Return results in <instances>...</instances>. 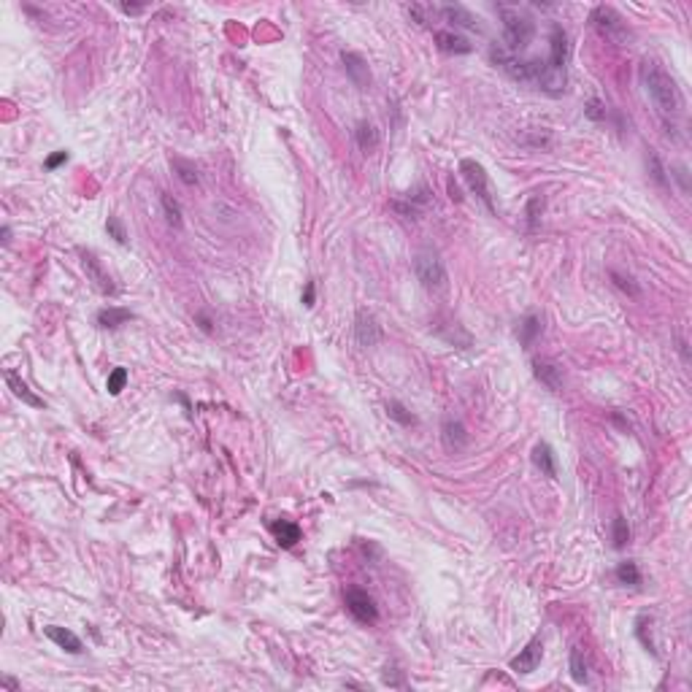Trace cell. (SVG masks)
Returning a JSON list of instances; mask_svg holds the SVG:
<instances>
[{"instance_id":"cell-41","label":"cell","mask_w":692,"mask_h":692,"mask_svg":"<svg viewBox=\"0 0 692 692\" xmlns=\"http://www.w3.org/2000/svg\"><path fill=\"white\" fill-rule=\"evenodd\" d=\"M119 8H122V11H125V14H141V11H143V8H146V6H130V3H122V6H119Z\"/></svg>"},{"instance_id":"cell-10","label":"cell","mask_w":692,"mask_h":692,"mask_svg":"<svg viewBox=\"0 0 692 692\" xmlns=\"http://www.w3.org/2000/svg\"><path fill=\"white\" fill-rule=\"evenodd\" d=\"M355 338H357V344L365 346V349L379 346V344H382V338H384L379 319H376L371 311H365V308L357 311V319H355Z\"/></svg>"},{"instance_id":"cell-35","label":"cell","mask_w":692,"mask_h":692,"mask_svg":"<svg viewBox=\"0 0 692 692\" xmlns=\"http://www.w3.org/2000/svg\"><path fill=\"white\" fill-rule=\"evenodd\" d=\"M636 636L641 638V644H644V646H646V649H649L652 655H657V649H655V641H652V633L646 636V616H641V619L636 622Z\"/></svg>"},{"instance_id":"cell-36","label":"cell","mask_w":692,"mask_h":692,"mask_svg":"<svg viewBox=\"0 0 692 692\" xmlns=\"http://www.w3.org/2000/svg\"><path fill=\"white\" fill-rule=\"evenodd\" d=\"M611 278H614V284L622 290V292H628V295H633L636 298L638 295V287L633 284V278H625V276H619L616 271H611Z\"/></svg>"},{"instance_id":"cell-37","label":"cell","mask_w":692,"mask_h":692,"mask_svg":"<svg viewBox=\"0 0 692 692\" xmlns=\"http://www.w3.org/2000/svg\"><path fill=\"white\" fill-rule=\"evenodd\" d=\"M68 157H71L68 152H55V154H49V157H46L44 168H46V170H57V168L62 166V163H68Z\"/></svg>"},{"instance_id":"cell-4","label":"cell","mask_w":692,"mask_h":692,"mask_svg":"<svg viewBox=\"0 0 692 692\" xmlns=\"http://www.w3.org/2000/svg\"><path fill=\"white\" fill-rule=\"evenodd\" d=\"M490 60L493 65L500 68L503 73H508L514 82H535L544 73V62L541 60H520L517 55H511L506 46H490Z\"/></svg>"},{"instance_id":"cell-21","label":"cell","mask_w":692,"mask_h":692,"mask_svg":"<svg viewBox=\"0 0 692 692\" xmlns=\"http://www.w3.org/2000/svg\"><path fill=\"white\" fill-rule=\"evenodd\" d=\"M133 319V311L127 308H116V305H109V308H100L98 311V325L106 328V330H114L119 325H127Z\"/></svg>"},{"instance_id":"cell-5","label":"cell","mask_w":692,"mask_h":692,"mask_svg":"<svg viewBox=\"0 0 692 692\" xmlns=\"http://www.w3.org/2000/svg\"><path fill=\"white\" fill-rule=\"evenodd\" d=\"M460 173H463V181L468 184L471 195H476V197L484 203V209H487L490 214H498L495 193H493V181H490V173L484 170V166L476 163V160H471V157H465V160L460 163Z\"/></svg>"},{"instance_id":"cell-39","label":"cell","mask_w":692,"mask_h":692,"mask_svg":"<svg viewBox=\"0 0 692 692\" xmlns=\"http://www.w3.org/2000/svg\"><path fill=\"white\" fill-rule=\"evenodd\" d=\"M314 295H317V284H314V281H305L303 295H301V301H303L305 308H311V305H314Z\"/></svg>"},{"instance_id":"cell-38","label":"cell","mask_w":692,"mask_h":692,"mask_svg":"<svg viewBox=\"0 0 692 692\" xmlns=\"http://www.w3.org/2000/svg\"><path fill=\"white\" fill-rule=\"evenodd\" d=\"M384 684L389 687H403V671H384Z\"/></svg>"},{"instance_id":"cell-22","label":"cell","mask_w":692,"mask_h":692,"mask_svg":"<svg viewBox=\"0 0 692 692\" xmlns=\"http://www.w3.org/2000/svg\"><path fill=\"white\" fill-rule=\"evenodd\" d=\"M541 330H544V319H541V317H535V314H527L525 319L520 322V330H517V335H520V344H522V346H530V344L541 335Z\"/></svg>"},{"instance_id":"cell-40","label":"cell","mask_w":692,"mask_h":692,"mask_svg":"<svg viewBox=\"0 0 692 692\" xmlns=\"http://www.w3.org/2000/svg\"><path fill=\"white\" fill-rule=\"evenodd\" d=\"M673 170H676V173H673V176H676V179H679V184H682V190H684V193H690V181H687V168H684V166H676V168H673Z\"/></svg>"},{"instance_id":"cell-34","label":"cell","mask_w":692,"mask_h":692,"mask_svg":"<svg viewBox=\"0 0 692 692\" xmlns=\"http://www.w3.org/2000/svg\"><path fill=\"white\" fill-rule=\"evenodd\" d=\"M541 211H544V197H541V195H533V197L527 200V224H530V227L538 224Z\"/></svg>"},{"instance_id":"cell-26","label":"cell","mask_w":692,"mask_h":692,"mask_svg":"<svg viewBox=\"0 0 692 692\" xmlns=\"http://www.w3.org/2000/svg\"><path fill=\"white\" fill-rule=\"evenodd\" d=\"M571 676H574V682L576 684H587V663H584V655L582 649H571Z\"/></svg>"},{"instance_id":"cell-11","label":"cell","mask_w":692,"mask_h":692,"mask_svg":"<svg viewBox=\"0 0 692 692\" xmlns=\"http://www.w3.org/2000/svg\"><path fill=\"white\" fill-rule=\"evenodd\" d=\"M541 657H544V644L538 638H533L525 649H520V655L511 660V671L514 673H533L541 665Z\"/></svg>"},{"instance_id":"cell-33","label":"cell","mask_w":692,"mask_h":692,"mask_svg":"<svg viewBox=\"0 0 692 692\" xmlns=\"http://www.w3.org/2000/svg\"><path fill=\"white\" fill-rule=\"evenodd\" d=\"M170 166H173V173H176V176H179L181 181H184V184H190V187H195V184H197V170H195L193 166H187L184 160H173Z\"/></svg>"},{"instance_id":"cell-8","label":"cell","mask_w":692,"mask_h":692,"mask_svg":"<svg viewBox=\"0 0 692 692\" xmlns=\"http://www.w3.org/2000/svg\"><path fill=\"white\" fill-rule=\"evenodd\" d=\"M344 601H346V609L349 614L362 622V625H373L376 619H379V609H376V601L360 589V587H349L346 592H344Z\"/></svg>"},{"instance_id":"cell-20","label":"cell","mask_w":692,"mask_h":692,"mask_svg":"<svg viewBox=\"0 0 692 692\" xmlns=\"http://www.w3.org/2000/svg\"><path fill=\"white\" fill-rule=\"evenodd\" d=\"M6 382H8V387L14 389V395L22 400V403H28V406H33V409H44L46 403H44V398H38V395H33L30 392V387L14 373V371H6Z\"/></svg>"},{"instance_id":"cell-9","label":"cell","mask_w":692,"mask_h":692,"mask_svg":"<svg viewBox=\"0 0 692 692\" xmlns=\"http://www.w3.org/2000/svg\"><path fill=\"white\" fill-rule=\"evenodd\" d=\"M79 257H82L84 274H87V278L95 284V290L103 292V295H114V292H116V284H114V278L109 276V271L103 268V263L98 260V254L89 249H79Z\"/></svg>"},{"instance_id":"cell-28","label":"cell","mask_w":692,"mask_h":692,"mask_svg":"<svg viewBox=\"0 0 692 692\" xmlns=\"http://www.w3.org/2000/svg\"><path fill=\"white\" fill-rule=\"evenodd\" d=\"M646 163H649V173H652V179H655L660 187H668L671 181H668V176H665V168H663V163H660V157H657V152H652V149H649Z\"/></svg>"},{"instance_id":"cell-30","label":"cell","mask_w":692,"mask_h":692,"mask_svg":"<svg viewBox=\"0 0 692 692\" xmlns=\"http://www.w3.org/2000/svg\"><path fill=\"white\" fill-rule=\"evenodd\" d=\"M127 384V371L125 368H114L109 373V379H106V389H109V395H119L122 389Z\"/></svg>"},{"instance_id":"cell-2","label":"cell","mask_w":692,"mask_h":692,"mask_svg":"<svg viewBox=\"0 0 692 692\" xmlns=\"http://www.w3.org/2000/svg\"><path fill=\"white\" fill-rule=\"evenodd\" d=\"M568 35L560 25H552L549 33V60L544 62V73L538 79V87L547 95H562L568 84Z\"/></svg>"},{"instance_id":"cell-18","label":"cell","mask_w":692,"mask_h":692,"mask_svg":"<svg viewBox=\"0 0 692 692\" xmlns=\"http://www.w3.org/2000/svg\"><path fill=\"white\" fill-rule=\"evenodd\" d=\"M271 533H274V538H276V544L281 549H292L301 541V527L295 525V522H290V520L271 522Z\"/></svg>"},{"instance_id":"cell-42","label":"cell","mask_w":692,"mask_h":692,"mask_svg":"<svg viewBox=\"0 0 692 692\" xmlns=\"http://www.w3.org/2000/svg\"><path fill=\"white\" fill-rule=\"evenodd\" d=\"M0 684H3V687H11V690H19V682H17V679H11V676H3V679H0Z\"/></svg>"},{"instance_id":"cell-3","label":"cell","mask_w":692,"mask_h":692,"mask_svg":"<svg viewBox=\"0 0 692 692\" xmlns=\"http://www.w3.org/2000/svg\"><path fill=\"white\" fill-rule=\"evenodd\" d=\"M498 14L503 19V41H506V49L511 55L527 49V44L533 41V33H535V25L533 19L520 14V8H508V6H498Z\"/></svg>"},{"instance_id":"cell-6","label":"cell","mask_w":692,"mask_h":692,"mask_svg":"<svg viewBox=\"0 0 692 692\" xmlns=\"http://www.w3.org/2000/svg\"><path fill=\"white\" fill-rule=\"evenodd\" d=\"M414 276L416 281L430 290V292H438L446 287V268H443V260L438 257V251L433 249H422L414 254Z\"/></svg>"},{"instance_id":"cell-17","label":"cell","mask_w":692,"mask_h":692,"mask_svg":"<svg viewBox=\"0 0 692 692\" xmlns=\"http://www.w3.org/2000/svg\"><path fill=\"white\" fill-rule=\"evenodd\" d=\"M438 14H441L446 22H452V25H457V28H468V30H481L479 25V17H473L468 8H463V6H441L438 8Z\"/></svg>"},{"instance_id":"cell-44","label":"cell","mask_w":692,"mask_h":692,"mask_svg":"<svg viewBox=\"0 0 692 692\" xmlns=\"http://www.w3.org/2000/svg\"><path fill=\"white\" fill-rule=\"evenodd\" d=\"M0 236H3V244H8V241H11V227H3Z\"/></svg>"},{"instance_id":"cell-25","label":"cell","mask_w":692,"mask_h":692,"mask_svg":"<svg viewBox=\"0 0 692 692\" xmlns=\"http://www.w3.org/2000/svg\"><path fill=\"white\" fill-rule=\"evenodd\" d=\"M384 409H387L389 419H395L398 425H403V427H409V425H416V416L411 414V411H409V409H406V406H403L400 400H387V406H384Z\"/></svg>"},{"instance_id":"cell-7","label":"cell","mask_w":692,"mask_h":692,"mask_svg":"<svg viewBox=\"0 0 692 692\" xmlns=\"http://www.w3.org/2000/svg\"><path fill=\"white\" fill-rule=\"evenodd\" d=\"M589 22L595 25V30H598L603 38H609L614 44H625V41L630 38V30L625 25V19H622L611 6H598V8L592 11Z\"/></svg>"},{"instance_id":"cell-15","label":"cell","mask_w":692,"mask_h":692,"mask_svg":"<svg viewBox=\"0 0 692 692\" xmlns=\"http://www.w3.org/2000/svg\"><path fill=\"white\" fill-rule=\"evenodd\" d=\"M441 438H443V446H446L449 452H460V449H465V443H468V430H465V425L457 422V419H443Z\"/></svg>"},{"instance_id":"cell-31","label":"cell","mask_w":692,"mask_h":692,"mask_svg":"<svg viewBox=\"0 0 692 692\" xmlns=\"http://www.w3.org/2000/svg\"><path fill=\"white\" fill-rule=\"evenodd\" d=\"M584 114H587V119H592V122H603V119L609 116L606 103H603V100H598V98H589V100L584 103Z\"/></svg>"},{"instance_id":"cell-14","label":"cell","mask_w":692,"mask_h":692,"mask_svg":"<svg viewBox=\"0 0 692 692\" xmlns=\"http://www.w3.org/2000/svg\"><path fill=\"white\" fill-rule=\"evenodd\" d=\"M44 633L49 641H55L60 649H65V652H71V655H82L84 652V644L82 638L76 636L73 630H68V628H60V625H49V628H44Z\"/></svg>"},{"instance_id":"cell-27","label":"cell","mask_w":692,"mask_h":692,"mask_svg":"<svg viewBox=\"0 0 692 692\" xmlns=\"http://www.w3.org/2000/svg\"><path fill=\"white\" fill-rule=\"evenodd\" d=\"M614 574H616V579H619V584H630V587H636V584H641V571H638L636 562H619Z\"/></svg>"},{"instance_id":"cell-43","label":"cell","mask_w":692,"mask_h":692,"mask_svg":"<svg viewBox=\"0 0 692 692\" xmlns=\"http://www.w3.org/2000/svg\"><path fill=\"white\" fill-rule=\"evenodd\" d=\"M449 193H452V200H463V195L457 193V184L449 179Z\"/></svg>"},{"instance_id":"cell-24","label":"cell","mask_w":692,"mask_h":692,"mask_svg":"<svg viewBox=\"0 0 692 692\" xmlns=\"http://www.w3.org/2000/svg\"><path fill=\"white\" fill-rule=\"evenodd\" d=\"M355 139H357V146H360L365 154H371L376 146H379V130L371 125V122H360L357 130H355Z\"/></svg>"},{"instance_id":"cell-29","label":"cell","mask_w":692,"mask_h":692,"mask_svg":"<svg viewBox=\"0 0 692 692\" xmlns=\"http://www.w3.org/2000/svg\"><path fill=\"white\" fill-rule=\"evenodd\" d=\"M611 533H614V547H616V549H622V547L630 541V527H628V520H625V517H616V520H614V527H611Z\"/></svg>"},{"instance_id":"cell-16","label":"cell","mask_w":692,"mask_h":692,"mask_svg":"<svg viewBox=\"0 0 692 692\" xmlns=\"http://www.w3.org/2000/svg\"><path fill=\"white\" fill-rule=\"evenodd\" d=\"M533 465L547 479H557V457H554V449L547 441L533 446Z\"/></svg>"},{"instance_id":"cell-13","label":"cell","mask_w":692,"mask_h":692,"mask_svg":"<svg viewBox=\"0 0 692 692\" xmlns=\"http://www.w3.org/2000/svg\"><path fill=\"white\" fill-rule=\"evenodd\" d=\"M533 376L552 392L562 389V368L549 360H533Z\"/></svg>"},{"instance_id":"cell-32","label":"cell","mask_w":692,"mask_h":692,"mask_svg":"<svg viewBox=\"0 0 692 692\" xmlns=\"http://www.w3.org/2000/svg\"><path fill=\"white\" fill-rule=\"evenodd\" d=\"M106 233H109V238H114L119 247L127 244V230H125V224H122L119 217H109V222H106Z\"/></svg>"},{"instance_id":"cell-1","label":"cell","mask_w":692,"mask_h":692,"mask_svg":"<svg viewBox=\"0 0 692 692\" xmlns=\"http://www.w3.org/2000/svg\"><path fill=\"white\" fill-rule=\"evenodd\" d=\"M638 76L644 84V92L649 95V100L655 103V109L663 116H682L684 111V95L679 89L676 79L663 68V62H657L655 57H646L638 68Z\"/></svg>"},{"instance_id":"cell-12","label":"cell","mask_w":692,"mask_h":692,"mask_svg":"<svg viewBox=\"0 0 692 692\" xmlns=\"http://www.w3.org/2000/svg\"><path fill=\"white\" fill-rule=\"evenodd\" d=\"M341 62H344L346 76L352 79L355 87L365 89L371 84V71H368V62H365L362 55H357V52H341Z\"/></svg>"},{"instance_id":"cell-23","label":"cell","mask_w":692,"mask_h":692,"mask_svg":"<svg viewBox=\"0 0 692 692\" xmlns=\"http://www.w3.org/2000/svg\"><path fill=\"white\" fill-rule=\"evenodd\" d=\"M160 206H163V214H166V222L170 227H181L184 224V214H181V206H179V200L173 197L170 193H160Z\"/></svg>"},{"instance_id":"cell-19","label":"cell","mask_w":692,"mask_h":692,"mask_svg":"<svg viewBox=\"0 0 692 692\" xmlns=\"http://www.w3.org/2000/svg\"><path fill=\"white\" fill-rule=\"evenodd\" d=\"M436 44H438V49L449 52V55H468L471 52V44L463 35L449 33V30H438L436 33Z\"/></svg>"}]
</instances>
